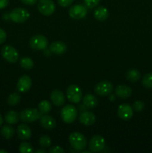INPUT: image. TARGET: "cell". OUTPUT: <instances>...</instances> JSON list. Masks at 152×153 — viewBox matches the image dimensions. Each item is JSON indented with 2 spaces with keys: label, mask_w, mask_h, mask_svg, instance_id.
Here are the masks:
<instances>
[{
  "label": "cell",
  "mask_w": 152,
  "mask_h": 153,
  "mask_svg": "<svg viewBox=\"0 0 152 153\" xmlns=\"http://www.w3.org/2000/svg\"><path fill=\"white\" fill-rule=\"evenodd\" d=\"M69 142L72 147L77 152L83 150L87 145V141L84 135L77 131L72 132L70 134L69 137Z\"/></svg>",
  "instance_id": "obj_1"
},
{
  "label": "cell",
  "mask_w": 152,
  "mask_h": 153,
  "mask_svg": "<svg viewBox=\"0 0 152 153\" xmlns=\"http://www.w3.org/2000/svg\"><path fill=\"white\" fill-rule=\"evenodd\" d=\"M83 103L86 107L89 108H94L98 104V100L92 94H86L83 98Z\"/></svg>",
  "instance_id": "obj_21"
},
{
  "label": "cell",
  "mask_w": 152,
  "mask_h": 153,
  "mask_svg": "<svg viewBox=\"0 0 152 153\" xmlns=\"http://www.w3.org/2000/svg\"><path fill=\"white\" fill-rule=\"evenodd\" d=\"M77 109L72 105H67L61 111V118L65 123L69 124L74 122L77 118Z\"/></svg>",
  "instance_id": "obj_3"
},
{
  "label": "cell",
  "mask_w": 152,
  "mask_h": 153,
  "mask_svg": "<svg viewBox=\"0 0 152 153\" xmlns=\"http://www.w3.org/2000/svg\"><path fill=\"white\" fill-rule=\"evenodd\" d=\"M3 58L9 63L14 64L19 59V53L13 46L10 45H6L3 46L1 51Z\"/></svg>",
  "instance_id": "obj_5"
},
{
  "label": "cell",
  "mask_w": 152,
  "mask_h": 153,
  "mask_svg": "<svg viewBox=\"0 0 152 153\" xmlns=\"http://www.w3.org/2000/svg\"><path fill=\"white\" fill-rule=\"evenodd\" d=\"M115 100H116V97H115L113 95H110V101H114Z\"/></svg>",
  "instance_id": "obj_39"
},
{
  "label": "cell",
  "mask_w": 152,
  "mask_h": 153,
  "mask_svg": "<svg viewBox=\"0 0 152 153\" xmlns=\"http://www.w3.org/2000/svg\"><path fill=\"white\" fill-rule=\"evenodd\" d=\"M40 118V113L35 108H27L19 114V119L25 123H32Z\"/></svg>",
  "instance_id": "obj_6"
},
{
  "label": "cell",
  "mask_w": 152,
  "mask_h": 153,
  "mask_svg": "<svg viewBox=\"0 0 152 153\" xmlns=\"http://www.w3.org/2000/svg\"><path fill=\"white\" fill-rule=\"evenodd\" d=\"M30 13L28 10L24 7H17L14 8L10 11L9 17L16 23H22L25 22L29 18Z\"/></svg>",
  "instance_id": "obj_2"
},
{
  "label": "cell",
  "mask_w": 152,
  "mask_h": 153,
  "mask_svg": "<svg viewBox=\"0 0 152 153\" xmlns=\"http://www.w3.org/2000/svg\"><path fill=\"white\" fill-rule=\"evenodd\" d=\"M87 14V8L80 4H74L69 10V15L74 19H81L86 17Z\"/></svg>",
  "instance_id": "obj_10"
},
{
  "label": "cell",
  "mask_w": 152,
  "mask_h": 153,
  "mask_svg": "<svg viewBox=\"0 0 152 153\" xmlns=\"http://www.w3.org/2000/svg\"><path fill=\"white\" fill-rule=\"evenodd\" d=\"M38 111L42 114H48L52 111V104L47 100H43L39 103Z\"/></svg>",
  "instance_id": "obj_23"
},
{
  "label": "cell",
  "mask_w": 152,
  "mask_h": 153,
  "mask_svg": "<svg viewBox=\"0 0 152 153\" xmlns=\"http://www.w3.org/2000/svg\"><path fill=\"white\" fill-rule=\"evenodd\" d=\"M73 1H74V0H58V2L59 4V5L63 7L69 6L70 4H72Z\"/></svg>",
  "instance_id": "obj_34"
},
{
  "label": "cell",
  "mask_w": 152,
  "mask_h": 153,
  "mask_svg": "<svg viewBox=\"0 0 152 153\" xmlns=\"http://www.w3.org/2000/svg\"><path fill=\"white\" fill-rule=\"evenodd\" d=\"M46 150H43V149H37V151H36V153H46Z\"/></svg>",
  "instance_id": "obj_38"
},
{
  "label": "cell",
  "mask_w": 152,
  "mask_h": 153,
  "mask_svg": "<svg viewBox=\"0 0 152 153\" xmlns=\"http://www.w3.org/2000/svg\"><path fill=\"white\" fill-rule=\"evenodd\" d=\"M117 114L120 119L123 120H129L134 114V109L128 104H122L119 106Z\"/></svg>",
  "instance_id": "obj_12"
},
{
  "label": "cell",
  "mask_w": 152,
  "mask_h": 153,
  "mask_svg": "<svg viewBox=\"0 0 152 153\" xmlns=\"http://www.w3.org/2000/svg\"><path fill=\"white\" fill-rule=\"evenodd\" d=\"M96 120V117L90 111H83L79 116V121L80 123L85 126L93 125Z\"/></svg>",
  "instance_id": "obj_15"
},
{
  "label": "cell",
  "mask_w": 152,
  "mask_h": 153,
  "mask_svg": "<svg viewBox=\"0 0 152 153\" xmlns=\"http://www.w3.org/2000/svg\"><path fill=\"white\" fill-rule=\"evenodd\" d=\"M29 45L34 50H45L49 45V42L46 37L39 34L30 39Z\"/></svg>",
  "instance_id": "obj_7"
},
{
  "label": "cell",
  "mask_w": 152,
  "mask_h": 153,
  "mask_svg": "<svg viewBox=\"0 0 152 153\" xmlns=\"http://www.w3.org/2000/svg\"><path fill=\"white\" fill-rule=\"evenodd\" d=\"M113 86L109 81H101L95 85L94 91L96 94L99 96H108L112 94Z\"/></svg>",
  "instance_id": "obj_11"
},
{
  "label": "cell",
  "mask_w": 152,
  "mask_h": 153,
  "mask_svg": "<svg viewBox=\"0 0 152 153\" xmlns=\"http://www.w3.org/2000/svg\"><path fill=\"white\" fill-rule=\"evenodd\" d=\"M115 93H116V95L119 98L127 99L131 96L132 90L128 85H119L115 89Z\"/></svg>",
  "instance_id": "obj_19"
},
{
  "label": "cell",
  "mask_w": 152,
  "mask_h": 153,
  "mask_svg": "<svg viewBox=\"0 0 152 153\" xmlns=\"http://www.w3.org/2000/svg\"><path fill=\"white\" fill-rule=\"evenodd\" d=\"M40 125L42 127L47 130L53 129L56 126V120L52 116L48 114H43L40 117Z\"/></svg>",
  "instance_id": "obj_16"
},
{
  "label": "cell",
  "mask_w": 152,
  "mask_h": 153,
  "mask_svg": "<svg viewBox=\"0 0 152 153\" xmlns=\"http://www.w3.org/2000/svg\"><path fill=\"white\" fill-rule=\"evenodd\" d=\"M50 99L52 100V103L55 106H62L66 102V97L63 92L61 90H55L51 93Z\"/></svg>",
  "instance_id": "obj_14"
},
{
  "label": "cell",
  "mask_w": 152,
  "mask_h": 153,
  "mask_svg": "<svg viewBox=\"0 0 152 153\" xmlns=\"http://www.w3.org/2000/svg\"><path fill=\"white\" fill-rule=\"evenodd\" d=\"M32 85V80L31 78L27 75L21 76L18 80L16 84V88L19 92L26 93L31 89Z\"/></svg>",
  "instance_id": "obj_13"
},
{
  "label": "cell",
  "mask_w": 152,
  "mask_h": 153,
  "mask_svg": "<svg viewBox=\"0 0 152 153\" xmlns=\"http://www.w3.org/2000/svg\"><path fill=\"white\" fill-rule=\"evenodd\" d=\"M20 1L26 5H34L37 2V0H20Z\"/></svg>",
  "instance_id": "obj_36"
},
{
  "label": "cell",
  "mask_w": 152,
  "mask_h": 153,
  "mask_svg": "<svg viewBox=\"0 0 152 153\" xmlns=\"http://www.w3.org/2000/svg\"><path fill=\"white\" fill-rule=\"evenodd\" d=\"M9 4V0H0V9L7 7Z\"/></svg>",
  "instance_id": "obj_37"
},
{
  "label": "cell",
  "mask_w": 152,
  "mask_h": 153,
  "mask_svg": "<svg viewBox=\"0 0 152 153\" xmlns=\"http://www.w3.org/2000/svg\"><path fill=\"white\" fill-rule=\"evenodd\" d=\"M7 38V34L6 32L3 29L0 28V44L4 43Z\"/></svg>",
  "instance_id": "obj_35"
},
{
  "label": "cell",
  "mask_w": 152,
  "mask_h": 153,
  "mask_svg": "<svg viewBox=\"0 0 152 153\" xmlns=\"http://www.w3.org/2000/svg\"><path fill=\"white\" fill-rule=\"evenodd\" d=\"M145 104L142 101H136L133 105V109L137 112H141L144 109Z\"/></svg>",
  "instance_id": "obj_31"
},
{
  "label": "cell",
  "mask_w": 152,
  "mask_h": 153,
  "mask_svg": "<svg viewBox=\"0 0 152 153\" xmlns=\"http://www.w3.org/2000/svg\"><path fill=\"white\" fill-rule=\"evenodd\" d=\"M94 17L97 19V20L100 21V22H103L105 21L106 19L108 18L109 16V12L106 7H103V6H100V7H97L95 10H94Z\"/></svg>",
  "instance_id": "obj_20"
},
{
  "label": "cell",
  "mask_w": 152,
  "mask_h": 153,
  "mask_svg": "<svg viewBox=\"0 0 152 153\" xmlns=\"http://www.w3.org/2000/svg\"><path fill=\"white\" fill-rule=\"evenodd\" d=\"M81 152H84V153H90V152H88V151H83V150H82Z\"/></svg>",
  "instance_id": "obj_42"
},
{
  "label": "cell",
  "mask_w": 152,
  "mask_h": 153,
  "mask_svg": "<svg viewBox=\"0 0 152 153\" xmlns=\"http://www.w3.org/2000/svg\"><path fill=\"white\" fill-rule=\"evenodd\" d=\"M0 153H7V152L6 150H3V149H1V150H0Z\"/></svg>",
  "instance_id": "obj_41"
},
{
  "label": "cell",
  "mask_w": 152,
  "mask_h": 153,
  "mask_svg": "<svg viewBox=\"0 0 152 153\" xmlns=\"http://www.w3.org/2000/svg\"><path fill=\"white\" fill-rule=\"evenodd\" d=\"M140 77H141V74H140L139 71H138L136 69L128 70V73H127V79L131 82H137V81L139 80Z\"/></svg>",
  "instance_id": "obj_25"
},
{
  "label": "cell",
  "mask_w": 152,
  "mask_h": 153,
  "mask_svg": "<svg viewBox=\"0 0 152 153\" xmlns=\"http://www.w3.org/2000/svg\"><path fill=\"white\" fill-rule=\"evenodd\" d=\"M82 90L76 85H71L66 89V97L69 101L72 103H78L82 100Z\"/></svg>",
  "instance_id": "obj_4"
},
{
  "label": "cell",
  "mask_w": 152,
  "mask_h": 153,
  "mask_svg": "<svg viewBox=\"0 0 152 153\" xmlns=\"http://www.w3.org/2000/svg\"><path fill=\"white\" fill-rule=\"evenodd\" d=\"M39 12L44 16H50L55 11V4L52 0H40L37 4Z\"/></svg>",
  "instance_id": "obj_8"
},
{
  "label": "cell",
  "mask_w": 152,
  "mask_h": 153,
  "mask_svg": "<svg viewBox=\"0 0 152 153\" xmlns=\"http://www.w3.org/2000/svg\"><path fill=\"white\" fill-rule=\"evenodd\" d=\"M19 64H20L21 67H22V68L26 70H31L34 66V61L31 58H28V57H24V58H22L20 60Z\"/></svg>",
  "instance_id": "obj_26"
},
{
  "label": "cell",
  "mask_w": 152,
  "mask_h": 153,
  "mask_svg": "<svg viewBox=\"0 0 152 153\" xmlns=\"http://www.w3.org/2000/svg\"><path fill=\"white\" fill-rule=\"evenodd\" d=\"M142 85L146 88H152V73L145 75L142 79Z\"/></svg>",
  "instance_id": "obj_30"
},
{
  "label": "cell",
  "mask_w": 152,
  "mask_h": 153,
  "mask_svg": "<svg viewBox=\"0 0 152 153\" xmlns=\"http://www.w3.org/2000/svg\"><path fill=\"white\" fill-rule=\"evenodd\" d=\"M2 123H3V118L2 117H1V115L0 114V126L2 125Z\"/></svg>",
  "instance_id": "obj_40"
},
{
  "label": "cell",
  "mask_w": 152,
  "mask_h": 153,
  "mask_svg": "<svg viewBox=\"0 0 152 153\" xmlns=\"http://www.w3.org/2000/svg\"><path fill=\"white\" fill-rule=\"evenodd\" d=\"M39 143H40V145L43 148L50 147L51 145H52V140H51V138L49 136L44 134V135H42L40 137Z\"/></svg>",
  "instance_id": "obj_29"
},
{
  "label": "cell",
  "mask_w": 152,
  "mask_h": 153,
  "mask_svg": "<svg viewBox=\"0 0 152 153\" xmlns=\"http://www.w3.org/2000/svg\"><path fill=\"white\" fill-rule=\"evenodd\" d=\"M49 50L52 53L55 55H63L66 52L67 46L63 42L55 41L49 46Z\"/></svg>",
  "instance_id": "obj_17"
},
{
  "label": "cell",
  "mask_w": 152,
  "mask_h": 153,
  "mask_svg": "<svg viewBox=\"0 0 152 153\" xmlns=\"http://www.w3.org/2000/svg\"><path fill=\"white\" fill-rule=\"evenodd\" d=\"M89 148L92 152H101L105 148V140L102 136L99 134L94 135L89 140Z\"/></svg>",
  "instance_id": "obj_9"
},
{
  "label": "cell",
  "mask_w": 152,
  "mask_h": 153,
  "mask_svg": "<svg viewBox=\"0 0 152 153\" xmlns=\"http://www.w3.org/2000/svg\"><path fill=\"white\" fill-rule=\"evenodd\" d=\"M83 1H84V4H86V7L92 9L98 5L100 0H83Z\"/></svg>",
  "instance_id": "obj_32"
},
{
  "label": "cell",
  "mask_w": 152,
  "mask_h": 153,
  "mask_svg": "<svg viewBox=\"0 0 152 153\" xmlns=\"http://www.w3.org/2000/svg\"><path fill=\"white\" fill-rule=\"evenodd\" d=\"M21 97L17 93H13L9 95L7 98V103L10 106H15L20 102Z\"/></svg>",
  "instance_id": "obj_27"
},
{
  "label": "cell",
  "mask_w": 152,
  "mask_h": 153,
  "mask_svg": "<svg viewBox=\"0 0 152 153\" xmlns=\"http://www.w3.org/2000/svg\"><path fill=\"white\" fill-rule=\"evenodd\" d=\"M14 128L9 124V125H5L1 128V134L3 137L5 139H10L13 135H14Z\"/></svg>",
  "instance_id": "obj_24"
},
{
  "label": "cell",
  "mask_w": 152,
  "mask_h": 153,
  "mask_svg": "<svg viewBox=\"0 0 152 153\" xmlns=\"http://www.w3.org/2000/svg\"><path fill=\"white\" fill-rule=\"evenodd\" d=\"M5 121L7 123L10 125H13V124L17 123L19 119V115L18 114L16 111H10L5 115Z\"/></svg>",
  "instance_id": "obj_22"
},
{
  "label": "cell",
  "mask_w": 152,
  "mask_h": 153,
  "mask_svg": "<svg viewBox=\"0 0 152 153\" xmlns=\"http://www.w3.org/2000/svg\"><path fill=\"white\" fill-rule=\"evenodd\" d=\"M49 153H64L65 152V150L63 149L62 147L59 146H52L49 149Z\"/></svg>",
  "instance_id": "obj_33"
},
{
  "label": "cell",
  "mask_w": 152,
  "mask_h": 153,
  "mask_svg": "<svg viewBox=\"0 0 152 153\" xmlns=\"http://www.w3.org/2000/svg\"><path fill=\"white\" fill-rule=\"evenodd\" d=\"M17 135L21 140H28L31 137V128L26 124H20L17 127Z\"/></svg>",
  "instance_id": "obj_18"
},
{
  "label": "cell",
  "mask_w": 152,
  "mask_h": 153,
  "mask_svg": "<svg viewBox=\"0 0 152 153\" xmlns=\"http://www.w3.org/2000/svg\"><path fill=\"white\" fill-rule=\"evenodd\" d=\"M19 150L21 153H31L34 152V148L28 142H22L19 145Z\"/></svg>",
  "instance_id": "obj_28"
}]
</instances>
